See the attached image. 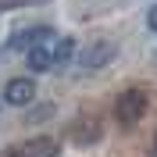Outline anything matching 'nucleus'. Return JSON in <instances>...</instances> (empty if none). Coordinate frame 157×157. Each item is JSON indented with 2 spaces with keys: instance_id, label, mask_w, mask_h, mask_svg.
I'll return each mask as SVG.
<instances>
[{
  "instance_id": "8",
  "label": "nucleus",
  "mask_w": 157,
  "mask_h": 157,
  "mask_svg": "<svg viewBox=\"0 0 157 157\" xmlns=\"http://www.w3.org/2000/svg\"><path fill=\"white\" fill-rule=\"evenodd\" d=\"M147 25H150V32H157V4L150 7V14H147Z\"/></svg>"
},
{
  "instance_id": "2",
  "label": "nucleus",
  "mask_w": 157,
  "mask_h": 157,
  "mask_svg": "<svg viewBox=\"0 0 157 157\" xmlns=\"http://www.w3.org/2000/svg\"><path fill=\"white\" fill-rule=\"evenodd\" d=\"M32 97H36V82L25 75L18 78H7V86H4V104H11V107H29Z\"/></svg>"
},
{
  "instance_id": "3",
  "label": "nucleus",
  "mask_w": 157,
  "mask_h": 157,
  "mask_svg": "<svg viewBox=\"0 0 157 157\" xmlns=\"http://www.w3.org/2000/svg\"><path fill=\"white\" fill-rule=\"evenodd\" d=\"M50 36H54V29H50V25H32V29L14 32L7 47H11V50H32V47H39V43H47Z\"/></svg>"
},
{
  "instance_id": "4",
  "label": "nucleus",
  "mask_w": 157,
  "mask_h": 157,
  "mask_svg": "<svg viewBox=\"0 0 157 157\" xmlns=\"http://www.w3.org/2000/svg\"><path fill=\"white\" fill-rule=\"evenodd\" d=\"M11 157H61V147L54 139H29V143L14 147Z\"/></svg>"
},
{
  "instance_id": "5",
  "label": "nucleus",
  "mask_w": 157,
  "mask_h": 157,
  "mask_svg": "<svg viewBox=\"0 0 157 157\" xmlns=\"http://www.w3.org/2000/svg\"><path fill=\"white\" fill-rule=\"evenodd\" d=\"M111 57H114V47H111V43H93V47L82 50V64H86V68H100V64H107Z\"/></svg>"
},
{
  "instance_id": "7",
  "label": "nucleus",
  "mask_w": 157,
  "mask_h": 157,
  "mask_svg": "<svg viewBox=\"0 0 157 157\" xmlns=\"http://www.w3.org/2000/svg\"><path fill=\"white\" fill-rule=\"evenodd\" d=\"M71 50H75V43H71V39H57V43H54V57H57V64L71 57Z\"/></svg>"
},
{
  "instance_id": "9",
  "label": "nucleus",
  "mask_w": 157,
  "mask_h": 157,
  "mask_svg": "<svg viewBox=\"0 0 157 157\" xmlns=\"http://www.w3.org/2000/svg\"><path fill=\"white\" fill-rule=\"evenodd\" d=\"M154 157H157V139H154Z\"/></svg>"
},
{
  "instance_id": "1",
  "label": "nucleus",
  "mask_w": 157,
  "mask_h": 157,
  "mask_svg": "<svg viewBox=\"0 0 157 157\" xmlns=\"http://www.w3.org/2000/svg\"><path fill=\"white\" fill-rule=\"evenodd\" d=\"M114 114H118L121 125H136L139 118L147 114V93H143L139 86L125 89V93L118 97V104H114Z\"/></svg>"
},
{
  "instance_id": "6",
  "label": "nucleus",
  "mask_w": 157,
  "mask_h": 157,
  "mask_svg": "<svg viewBox=\"0 0 157 157\" xmlns=\"http://www.w3.org/2000/svg\"><path fill=\"white\" fill-rule=\"evenodd\" d=\"M57 64V57H54V47H47V43H39V47L29 50V68L32 71H47Z\"/></svg>"
}]
</instances>
